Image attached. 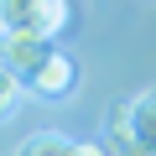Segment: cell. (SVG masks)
Returning a JSON list of instances; mask_svg holds the SVG:
<instances>
[{
    "label": "cell",
    "instance_id": "1",
    "mask_svg": "<svg viewBox=\"0 0 156 156\" xmlns=\"http://www.w3.org/2000/svg\"><path fill=\"white\" fill-rule=\"evenodd\" d=\"M68 26V0H0V31L5 37H57Z\"/></svg>",
    "mask_w": 156,
    "mask_h": 156
},
{
    "label": "cell",
    "instance_id": "2",
    "mask_svg": "<svg viewBox=\"0 0 156 156\" xmlns=\"http://www.w3.org/2000/svg\"><path fill=\"white\" fill-rule=\"evenodd\" d=\"M26 89H31L37 99H68V94L78 89V68H73V57H68V52H52V57L26 78Z\"/></svg>",
    "mask_w": 156,
    "mask_h": 156
},
{
    "label": "cell",
    "instance_id": "3",
    "mask_svg": "<svg viewBox=\"0 0 156 156\" xmlns=\"http://www.w3.org/2000/svg\"><path fill=\"white\" fill-rule=\"evenodd\" d=\"M52 52H57V47H52L47 37H5V62H11V73L21 78V83H26Z\"/></svg>",
    "mask_w": 156,
    "mask_h": 156
},
{
    "label": "cell",
    "instance_id": "4",
    "mask_svg": "<svg viewBox=\"0 0 156 156\" xmlns=\"http://www.w3.org/2000/svg\"><path fill=\"white\" fill-rule=\"evenodd\" d=\"M125 109H130V135H135L140 156H156V89L125 99Z\"/></svg>",
    "mask_w": 156,
    "mask_h": 156
},
{
    "label": "cell",
    "instance_id": "5",
    "mask_svg": "<svg viewBox=\"0 0 156 156\" xmlns=\"http://www.w3.org/2000/svg\"><path fill=\"white\" fill-rule=\"evenodd\" d=\"M73 151V140L62 135V130H31L21 146H16V156H68Z\"/></svg>",
    "mask_w": 156,
    "mask_h": 156
},
{
    "label": "cell",
    "instance_id": "6",
    "mask_svg": "<svg viewBox=\"0 0 156 156\" xmlns=\"http://www.w3.org/2000/svg\"><path fill=\"white\" fill-rule=\"evenodd\" d=\"M21 89H26V83L11 73V62H5V31H0V120H11V109H16Z\"/></svg>",
    "mask_w": 156,
    "mask_h": 156
},
{
    "label": "cell",
    "instance_id": "7",
    "mask_svg": "<svg viewBox=\"0 0 156 156\" xmlns=\"http://www.w3.org/2000/svg\"><path fill=\"white\" fill-rule=\"evenodd\" d=\"M68 156H109V146H89V140H73Z\"/></svg>",
    "mask_w": 156,
    "mask_h": 156
}]
</instances>
